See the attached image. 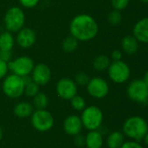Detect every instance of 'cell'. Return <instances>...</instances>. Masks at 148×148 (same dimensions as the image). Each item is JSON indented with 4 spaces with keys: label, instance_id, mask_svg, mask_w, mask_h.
<instances>
[{
    "label": "cell",
    "instance_id": "cell-1",
    "mask_svg": "<svg viewBox=\"0 0 148 148\" xmlns=\"http://www.w3.org/2000/svg\"><path fill=\"white\" fill-rule=\"evenodd\" d=\"M99 30V24L95 18L86 13L76 15L69 24L70 35L79 42H88L94 39Z\"/></svg>",
    "mask_w": 148,
    "mask_h": 148
},
{
    "label": "cell",
    "instance_id": "cell-2",
    "mask_svg": "<svg viewBox=\"0 0 148 148\" xmlns=\"http://www.w3.org/2000/svg\"><path fill=\"white\" fill-rule=\"evenodd\" d=\"M148 132L147 121L140 116H132L123 124V134L128 138L140 141L144 139Z\"/></svg>",
    "mask_w": 148,
    "mask_h": 148
},
{
    "label": "cell",
    "instance_id": "cell-3",
    "mask_svg": "<svg viewBox=\"0 0 148 148\" xmlns=\"http://www.w3.org/2000/svg\"><path fill=\"white\" fill-rule=\"evenodd\" d=\"M25 24V14L19 6L10 7L3 16V25L7 31L17 33Z\"/></svg>",
    "mask_w": 148,
    "mask_h": 148
},
{
    "label": "cell",
    "instance_id": "cell-4",
    "mask_svg": "<svg viewBox=\"0 0 148 148\" xmlns=\"http://www.w3.org/2000/svg\"><path fill=\"white\" fill-rule=\"evenodd\" d=\"M2 90L3 94L11 99H17L24 95V78L15 74L7 75L3 79Z\"/></svg>",
    "mask_w": 148,
    "mask_h": 148
},
{
    "label": "cell",
    "instance_id": "cell-5",
    "mask_svg": "<svg viewBox=\"0 0 148 148\" xmlns=\"http://www.w3.org/2000/svg\"><path fill=\"white\" fill-rule=\"evenodd\" d=\"M83 127L89 131L99 130L104 120L102 110L94 105L85 107L80 116Z\"/></svg>",
    "mask_w": 148,
    "mask_h": 148
},
{
    "label": "cell",
    "instance_id": "cell-6",
    "mask_svg": "<svg viewBox=\"0 0 148 148\" xmlns=\"http://www.w3.org/2000/svg\"><path fill=\"white\" fill-rule=\"evenodd\" d=\"M31 122L34 129L44 133L52 128L54 125V118L51 113L46 109L34 110L31 115Z\"/></svg>",
    "mask_w": 148,
    "mask_h": 148
},
{
    "label": "cell",
    "instance_id": "cell-7",
    "mask_svg": "<svg viewBox=\"0 0 148 148\" xmlns=\"http://www.w3.org/2000/svg\"><path fill=\"white\" fill-rule=\"evenodd\" d=\"M109 78L117 84H122L128 81L131 75L130 67L124 61H113L111 62L108 69Z\"/></svg>",
    "mask_w": 148,
    "mask_h": 148
},
{
    "label": "cell",
    "instance_id": "cell-8",
    "mask_svg": "<svg viewBox=\"0 0 148 148\" xmlns=\"http://www.w3.org/2000/svg\"><path fill=\"white\" fill-rule=\"evenodd\" d=\"M9 71L18 76L24 77L31 75L35 63L28 56H20L8 62Z\"/></svg>",
    "mask_w": 148,
    "mask_h": 148
},
{
    "label": "cell",
    "instance_id": "cell-9",
    "mask_svg": "<svg viewBox=\"0 0 148 148\" xmlns=\"http://www.w3.org/2000/svg\"><path fill=\"white\" fill-rule=\"evenodd\" d=\"M127 96L135 102L147 103L148 101V87L143 80L131 82L126 88Z\"/></svg>",
    "mask_w": 148,
    "mask_h": 148
},
{
    "label": "cell",
    "instance_id": "cell-10",
    "mask_svg": "<svg viewBox=\"0 0 148 148\" xmlns=\"http://www.w3.org/2000/svg\"><path fill=\"white\" fill-rule=\"evenodd\" d=\"M88 94L95 99H103L109 93L108 82L101 77L91 78L86 85Z\"/></svg>",
    "mask_w": 148,
    "mask_h": 148
},
{
    "label": "cell",
    "instance_id": "cell-11",
    "mask_svg": "<svg viewBox=\"0 0 148 148\" xmlns=\"http://www.w3.org/2000/svg\"><path fill=\"white\" fill-rule=\"evenodd\" d=\"M56 91L61 99L70 101L78 94V85L73 79L69 77H63L57 82Z\"/></svg>",
    "mask_w": 148,
    "mask_h": 148
},
{
    "label": "cell",
    "instance_id": "cell-12",
    "mask_svg": "<svg viewBox=\"0 0 148 148\" xmlns=\"http://www.w3.org/2000/svg\"><path fill=\"white\" fill-rule=\"evenodd\" d=\"M31 77L38 85L45 86L51 79V70L47 64L40 62L35 64L31 73Z\"/></svg>",
    "mask_w": 148,
    "mask_h": 148
},
{
    "label": "cell",
    "instance_id": "cell-13",
    "mask_svg": "<svg viewBox=\"0 0 148 148\" xmlns=\"http://www.w3.org/2000/svg\"><path fill=\"white\" fill-rule=\"evenodd\" d=\"M37 41V34L35 30L29 27H24L17 32L15 42L22 49L31 48Z\"/></svg>",
    "mask_w": 148,
    "mask_h": 148
},
{
    "label": "cell",
    "instance_id": "cell-14",
    "mask_svg": "<svg viewBox=\"0 0 148 148\" xmlns=\"http://www.w3.org/2000/svg\"><path fill=\"white\" fill-rule=\"evenodd\" d=\"M65 132L71 136H75L81 133L83 127L81 119L76 114H71L67 116L63 124Z\"/></svg>",
    "mask_w": 148,
    "mask_h": 148
},
{
    "label": "cell",
    "instance_id": "cell-15",
    "mask_svg": "<svg viewBox=\"0 0 148 148\" xmlns=\"http://www.w3.org/2000/svg\"><path fill=\"white\" fill-rule=\"evenodd\" d=\"M133 35L139 42L148 43V16L139 20L133 29Z\"/></svg>",
    "mask_w": 148,
    "mask_h": 148
},
{
    "label": "cell",
    "instance_id": "cell-16",
    "mask_svg": "<svg viewBox=\"0 0 148 148\" xmlns=\"http://www.w3.org/2000/svg\"><path fill=\"white\" fill-rule=\"evenodd\" d=\"M103 144V135L99 130L89 131L85 137V145L87 148H101Z\"/></svg>",
    "mask_w": 148,
    "mask_h": 148
},
{
    "label": "cell",
    "instance_id": "cell-17",
    "mask_svg": "<svg viewBox=\"0 0 148 148\" xmlns=\"http://www.w3.org/2000/svg\"><path fill=\"white\" fill-rule=\"evenodd\" d=\"M121 47L125 53L128 55H134L139 49V41L134 36H126L121 40Z\"/></svg>",
    "mask_w": 148,
    "mask_h": 148
},
{
    "label": "cell",
    "instance_id": "cell-18",
    "mask_svg": "<svg viewBox=\"0 0 148 148\" xmlns=\"http://www.w3.org/2000/svg\"><path fill=\"white\" fill-rule=\"evenodd\" d=\"M34 111V108L32 104L27 102V101H21L18 102L14 106L13 112L14 114L18 118H27L31 117Z\"/></svg>",
    "mask_w": 148,
    "mask_h": 148
},
{
    "label": "cell",
    "instance_id": "cell-19",
    "mask_svg": "<svg viewBox=\"0 0 148 148\" xmlns=\"http://www.w3.org/2000/svg\"><path fill=\"white\" fill-rule=\"evenodd\" d=\"M15 37L13 33L10 31H3L0 33V50L11 51L15 45Z\"/></svg>",
    "mask_w": 148,
    "mask_h": 148
},
{
    "label": "cell",
    "instance_id": "cell-20",
    "mask_svg": "<svg viewBox=\"0 0 148 148\" xmlns=\"http://www.w3.org/2000/svg\"><path fill=\"white\" fill-rule=\"evenodd\" d=\"M124 142V134L120 131H114L111 133L106 139V145L109 148H120Z\"/></svg>",
    "mask_w": 148,
    "mask_h": 148
},
{
    "label": "cell",
    "instance_id": "cell-21",
    "mask_svg": "<svg viewBox=\"0 0 148 148\" xmlns=\"http://www.w3.org/2000/svg\"><path fill=\"white\" fill-rule=\"evenodd\" d=\"M110 58L106 55H99L96 56L92 62V67L95 70L102 72L105 70H107L110 64H111Z\"/></svg>",
    "mask_w": 148,
    "mask_h": 148
},
{
    "label": "cell",
    "instance_id": "cell-22",
    "mask_svg": "<svg viewBox=\"0 0 148 148\" xmlns=\"http://www.w3.org/2000/svg\"><path fill=\"white\" fill-rule=\"evenodd\" d=\"M48 104H49V98H48V96H47V95L45 93L38 92L33 97L32 106L35 108V110L46 109Z\"/></svg>",
    "mask_w": 148,
    "mask_h": 148
},
{
    "label": "cell",
    "instance_id": "cell-23",
    "mask_svg": "<svg viewBox=\"0 0 148 148\" xmlns=\"http://www.w3.org/2000/svg\"><path fill=\"white\" fill-rule=\"evenodd\" d=\"M79 41L72 36H66L62 42V49L65 52L72 53L74 52L79 47Z\"/></svg>",
    "mask_w": 148,
    "mask_h": 148
},
{
    "label": "cell",
    "instance_id": "cell-24",
    "mask_svg": "<svg viewBox=\"0 0 148 148\" xmlns=\"http://www.w3.org/2000/svg\"><path fill=\"white\" fill-rule=\"evenodd\" d=\"M39 85H38L36 82L32 81V79L26 82L24 84V95H25L27 97H34L38 92H39Z\"/></svg>",
    "mask_w": 148,
    "mask_h": 148
},
{
    "label": "cell",
    "instance_id": "cell-25",
    "mask_svg": "<svg viewBox=\"0 0 148 148\" xmlns=\"http://www.w3.org/2000/svg\"><path fill=\"white\" fill-rule=\"evenodd\" d=\"M70 101H71V105L72 108L76 111H83L85 108L86 107L85 100L80 95H76Z\"/></svg>",
    "mask_w": 148,
    "mask_h": 148
},
{
    "label": "cell",
    "instance_id": "cell-26",
    "mask_svg": "<svg viewBox=\"0 0 148 148\" xmlns=\"http://www.w3.org/2000/svg\"><path fill=\"white\" fill-rule=\"evenodd\" d=\"M107 21H108V23L111 25H113V26L119 25L121 23V21H122V15H121L120 11V10H112L108 14Z\"/></svg>",
    "mask_w": 148,
    "mask_h": 148
},
{
    "label": "cell",
    "instance_id": "cell-27",
    "mask_svg": "<svg viewBox=\"0 0 148 148\" xmlns=\"http://www.w3.org/2000/svg\"><path fill=\"white\" fill-rule=\"evenodd\" d=\"M90 76L85 72H79L75 75L74 82L78 86H86L90 81Z\"/></svg>",
    "mask_w": 148,
    "mask_h": 148
},
{
    "label": "cell",
    "instance_id": "cell-28",
    "mask_svg": "<svg viewBox=\"0 0 148 148\" xmlns=\"http://www.w3.org/2000/svg\"><path fill=\"white\" fill-rule=\"evenodd\" d=\"M129 2L130 0H111V4L113 10L121 11L128 6Z\"/></svg>",
    "mask_w": 148,
    "mask_h": 148
},
{
    "label": "cell",
    "instance_id": "cell-29",
    "mask_svg": "<svg viewBox=\"0 0 148 148\" xmlns=\"http://www.w3.org/2000/svg\"><path fill=\"white\" fill-rule=\"evenodd\" d=\"M40 0H18L20 5L25 9H33L38 3Z\"/></svg>",
    "mask_w": 148,
    "mask_h": 148
},
{
    "label": "cell",
    "instance_id": "cell-30",
    "mask_svg": "<svg viewBox=\"0 0 148 148\" xmlns=\"http://www.w3.org/2000/svg\"><path fill=\"white\" fill-rule=\"evenodd\" d=\"M8 72H9L8 62L0 60V80L3 79L8 75Z\"/></svg>",
    "mask_w": 148,
    "mask_h": 148
},
{
    "label": "cell",
    "instance_id": "cell-31",
    "mask_svg": "<svg viewBox=\"0 0 148 148\" xmlns=\"http://www.w3.org/2000/svg\"><path fill=\"white\" fill-rule=\"evenodd\" d=\"M0 60L9 62L12 60V53L10 50H0Z\"/></svg>",
    "mask_w": 148,
    "mask_h": 148
},
{
    "label": "cell",
    "instance_id": "cell-32",
    "mask_svg": "<svg viewBox=\"0 0 148 148\" xmlns=\"http://www.w3.org/2000/svg\"><path fill=\"white\" fill-rule=\"evenodd\" d=\"M120 148H143V147L139 142L135 140H131V141L124 142Z\"/></svg>",
    "mask_w": 148,
    "mask_h": 148
},
{
    "label": "cell",
    "instance_id": "cell-33",
    "mask_svg": "<svg viewBox=\"0 0 148 148\" xmlns=\"http://www.w3.org/2000/svg\"><path fill=\"white\" fill-rule=\"evenodd\" d=\"M74 143L78 147H83L85 146V137L81 135L80 134L74 136Z\"/></svg>",
    "mask_w": 148,
    "mask_h": 148
},
{
    "label": "cell",
    "instance_id": "cell-34",
    "mask_svg": "<svg viewBox=\"0 0 148 148\" xmlns=\"http://www.w3.org/2000/svg\"><path fill=\"white\" fill-rule=\"evenodd\" d=\"M111 57L113 61H120L122 60V52L120 49H114L111 54Z\"/></svg>",
    "mask_w": 148,
    "mask_h": 148
},
{
    "label": "cell",
    "instance_id": "cell-35",
    "mask_svg": "<svg viewBox=\"0 0 148 148\" xmlns=\"http://www.w3.org/2000/svg\"><path fill=\"white\" fill-rule=\"evenodd\" d=\"M143 81H144V82L147 84V86L148 87V70L145 73V75H144V77H143V79H142Z\"/></svg>",
    "mask_w": 148,
    "mask_h": 148
},
{
    "label": "cell",
    "instance_id": "cell-36",
    "mask_svg": "<svg viewBox=\"0 0 148 148\" xmlns=\"http://www.w3.org/2000/svg\"><path fill=\"white\" fill-rule=\"evenodd\" d=\"M143 140H144L145 143H146V144L148 146V132H147V134L145 135V137H144V139H143Z\"/></svg>",
    "mask_w": 148,
    "mask_h": 148
},
{
    "label": "cell",
    "instance_id": "cell-37",
    "mask_svg": "<svg viewBox=\"0 0 148 148\" xmlns=\"http://www.w3.org/2000/svg\"><path fill=\"white\" fill-rule=\"evenodd\" d=\"M3 130H2V128H1V127H0V141L2 140V139H3Z\"/></svg>",
    "mask_w": 148,
    "mask_h": 148
},
{
    "label": "cell",
    "instance_id": "cell-38",
    "mask_svg": "<svg viewBox=\"0 0 148 148\" xmlns=\"http://www.w3.org/2000/svg\"><path fill=\"white\" fill-rule=\"evenodd\" d=\"M140 1L144 3H148V0H140Z\"/></svg>",
    "mask_w": 148,
    "mask_h": 148
}]
</instances>
